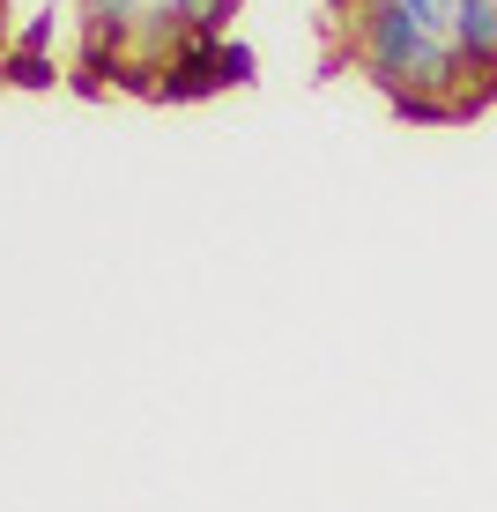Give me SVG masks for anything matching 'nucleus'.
I'll use <instances>...</instances> for the list:
<instances>
[{
	"instance_id": "obj_1",
	"label": "nucleus",
	"mask_w": 497,
	"mask_h": 512,
	"mask_svg": "<svg viewBox=\"0 0 497 512\" xmlns=\"http://www.w3.org/2000/svg\"><path fill=\"white\" fill-rule=\"evenodd\" d=\"M446 23H453V0H371L349 30V52L386 97H401L408 82L423 75L438 45H446Z\"/></svg>"
},
{
	"instance_id": "obj_2",
	"label": "nucleus",
	"mask_w": 497,
	"mask_h": 512,
	"mask_svg": "<svg viewBox=\"0 0 497 512\" xmlns=\"http://www.w3.org/2000/svg\"><path fill=\"white\" fill-rule=\"evenodd\" d=\"M223 90H230V82L216 67V38L193 30V38L164 60V97H156V104H201V97H223Z\"/></svg>"
},
{
	"instance_id": "obj_3",
	"label": "nucleus",
	"mask_w": 497,
	"mask_h": 512,
	"mask_svg": "<svg viewBox=\"0 0 497 512\" xmlns=\"http://www.w3.org/2000/svg\"><path fill=\"white\" fill-rule=\"evenodd\" d=\"M0 82H8V90H52V82H60V60H52V52L8 45L0 52Z\"/></svg>"
},
{
	"instance_id": "obj_4",
	"label": "nucleus",
	"mask_w": 497,
	"mask_h": 512,
	"mask_svg": "<svg viewBox=\"0 0 497 512\" xmlns=\"http://www.w3.org/2000/svg\"><path fill=\"white\" fill-rule=\"evenodd\" d=\"M394 119H401V127H453L460 112H453L446 97H423V90H401V97H394Z\"/></svg>"
},
{
	"instance_id": "obj_5",
	"label": "nucleus",
	"mask_w": 497,
	"mask_h": 512,
	"mask_svg": "<svg viewBox=\"0 0 497 512\" xmlns=\"http://www.w3.org/2000/svg\"><path fill=\"white\" fill-rule=\"evenodd\" d=\"M149 0H82V30H127Z\"/></svg>"
},
{
	"instance_id": "obj_6",
	"label": "nucleus",
	"mask_w": 497,
	"mask_h": 512,
	"mask_svg": "<svg viewBox=\"0 0 497 512\" xmlns=\"http://www.w3.org/2000/svg\"><path fill=\"white\" fill-rule=\"evenodd\" d=\"M364 8H371V0H327V15H334V23H357Z\"/></svg>"
},
{
	"instance_id": "obj_7",
	"label": "nucleus",
	"mask_w": 497,
	"mask_h": 512,
	"mask_svg": "<svg viewBox=\"0 0 497 512\" xmlns=\"http://www.w3.org/2000/svg\"><path fill=\"white\" fill-rule=\"evenodd\" d=\"M171 8H179L186 23H201V15H208V0H171Z\"/></svg>"
}]
</instances>
